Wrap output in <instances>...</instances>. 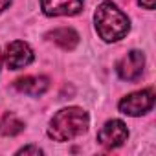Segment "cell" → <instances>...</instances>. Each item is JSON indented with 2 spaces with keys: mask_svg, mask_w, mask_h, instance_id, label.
<instances>
[{
  "mask_svg": "<svg viewBox=\"0 0 156 156\" xmlns=\"http://www.w3.org/2000/svg\"><path fill=\"white\" fill-rule=\"evenodd\" d=\"M90 118L87 110L81 107H66L55 112L50 121L48 136L53 141H70L73 138H79L88 130Z\"/></svg>",
  "mask_w": 156,
  "mask_h": 156,
  "instance_id": "cell-1",
  "label": "cell"
},
{
  "mask_svg": "<svg viewBox=\"0 0 156 156\" xmlns=\"http://www.w3.org/2000/svg\"><path fill=\"white\" fill-rule=\"evenodd\" d=\"M94 24L99 39H103L105 42H116L123 39L130 30L129 17L110 0H105L98 6L94 13Z\"/></svg>",
  "mask_w": 156,
  "mask_h": 156,
  "instance_id": "cell-2",
  "label": "cell"
},
{
  "mask_svg": "<svg viewBox=\"0 0 156 156\" xmlns=\"http://www.w3.org/2000/svg\"><path fill=\"white\" fill-rule=\"evenodd\" d=\"M152 107H154V90L152 88H143V90L132 92L118 103L119 112L125 116H132V118L147 114L149 110H152Z\"/></svg>",
  "mask_w": 156,
  "mask_h": 156,
  "instance_id": "cell-3",
  "label": "cell"
},
{
  "mask_svg": "<svg viewBox=\"0 0 156 156\" xmlns=\"http://www.w3.org/2000/svg\"><path fill=\"white\" fill-rule=\"evenodd\" d=\"M145 68V55L140 50H130L125 57H121L116 64V72L119 75V79L134 83L138 81Z\"/></svg>",
  "mask_w": 156,
  "mask_h": 156,
  "instance_id": "cell-4",
  "label": "cell"
},
{
  "mask_svg": "<svg viewBox=\"0 0 156 156\" xmlns=\"http://www.w3.org/2000/svg\"><path fill=\"white\" fill-rule=\"evenodd\" d=\"M129 140V129L121 119H108L98 132V141L105 149H118Z\"/></svg>",
  "mask_w": 156,
  "mask_h": 156,
  "instance_id": "cell-5",
  "label": "cell"
},
{
  "mask_svg": "<svg viewBox=\"0 0 156 156\" xmlns=\"http://www.w3.org/2000/svg\"><path fill=\"white\" fill-rule=\"evenodd\" d=\"M35 59L33 50L24 41H13L6 46V53H2V61L9 70H20L28 64H31Z\"/></svg>",
  "mask_w": 156,
  "mask_h": 156,
  "instance_id": "cell-6",
  "label": "cell"
},
{
  "mask_svg": "<svg viewBox=\"0 0 156 156\" xmlns=\"http://www.w3.org/2000/svg\"><path fill=\"white\" fill-rule=\"evenodd\" d=\"M83 0H41L46 17H73L83 11Z\"/></svg>",
  "mask_w": 156,
  "mask_h": 156,
  "instance_id": "cell-7",
  "label": "cell"
},
{
  "mask_svg": "<svg viewBox=\"0 0 156 156\" xmlns=\"http://www.w3.org/2000/svg\"><path fill=\"white\" fill-rule=\"evenodd\" d=\"M15 88L31 98H39L50 88V79L46 75H24L15 81Z\"/></svg>",
  "mask_w": 156,
  "mask_h": 156,
  "instance_id": "cell-8",
  "label": "cell"
},
{
  "mask_svg": "<svg viewBox=\"0 0 156 156\" xmlns=\"http://www.w3.org/2000/svg\"><path fill=\"white\" fill-rule=\"evenodd\" d=\"M46 39H50L53 44H57L59 48L68 50V51L79 44V33L72 28H57L53 31H48Z\"/></svg>",
  "mask_w": 156,
  "mask_h": 156,
  "instance_id": "cell-9",
  "label": "cell"
},
{
  "mask_svg": "<svg viewBox=\"0 0 156 156\" xmlns=\"http://www.w3.org/2000/svg\"><path fill=\"white\" fill-rule=\"evenodd\" d=\"M24 130V121H20L13 112H6L2 118H0V136H17Z\"/></svg>",
  "mask_w": 156,
  "mask_h": 156,
  "instance_id": "cell-10",
  "label": "cell"
},
{
  "mask_svg": "<svg viewBox=\"0 0 156 156\" xmlns=\"http://www.w3.org/2000/svg\"><path fill=\"white\" fill-rule=\"evenodd\" d=\"M28 154H31V156H41V154H44V151H42L41 147H37V145H26V147H22V149L17 151V156H28Z\"/></svg>",
  "mask_w": 156,
  "mask_h": 156,
  "instance_id": "cell-11",
  "label": "cell"
},
{
  "mask_svg": "<svg viewBox=\"0 0 156 156\" xmlns=\"http://www.w3.org/2000/svg\"><path fill=\"white\" fill-rule=\"evenodd\" d=\"M138 4L145 9H154V4H156V0H138Z\"/></svg>",
  "mask_w": 156,
  "mask_h": 156,
  "instance_id": "cell-12",
  "label": "cell"
},
{
  "mask_svg": "<svg viewBox=\"0 0 156 156\" xmlns=\"http://www.w3.org/2000/svg\"><path fill=\"white\" fill-rule=\"evenodd\" d=\"M11 2H13V0H0V13H4L11 6Z\"/></svg>",
  "mask_w": 156,
  "mask_h": 156,
  "instance_id": "cell-13",
  "label": "cell"
},
{
  "mask_svg": "<svg viewBox=\"0 0 156 156\" xmlns=\"http://www.w3.org/2000/svg\"><path fill=\"white\" fill-rule=\"evenodd\" d=\"M0 66H2V53H0Z\"/></svg>",
  "mask_w": 156,
  "mask_h": 156,
  "instance_id": "cell-14",
  "label": "cell"
}]
</instances>
